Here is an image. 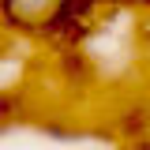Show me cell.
<instances>
[{"label": "cell", "mask_w": 150, "mask_h": 150, "mask_svg": "<svg viewBox=\"0 0 150 150\" xmlns=\"http://www.w3.org/2000/svg\"><path fill=\"white\" fill-rule=\"evenodd\" d=\"M8 8L19 19H38V15H45L53 8V0H8Z\"/></svg>", "instance_id": "6da1fadb"}]
</instances>
